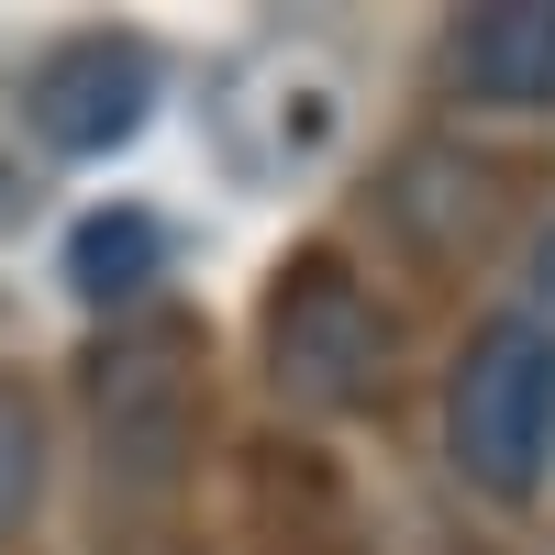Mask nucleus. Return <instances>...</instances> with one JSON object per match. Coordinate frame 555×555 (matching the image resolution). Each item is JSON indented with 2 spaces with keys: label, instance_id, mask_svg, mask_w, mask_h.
Segmentation results:
<instances>
[{
  "label": "nucleus",
  "instance_id": "39448f33",
  "mask_svg": "<svg viewBox=\"0 0 555 555\" xmlns=\"http://www.w3.org/2000/svg\"><path fill=\"white\" fill-rule=\"evenodd\" d=\"M156 278H167V222H156V211L112 201V211H89L78 234H67V289H78L89 311H133Z\"/></svg>",
  "mask_w": 555,
  "mask_h": 555
},
{
  "label": "nucleus",
  "instance_id": "20e7f679",
  "mask_svg": "<svg viewBox=\"0 0 555 555\" xmlns=\"http://www.w3.org/2000/svg\"><path fill=\"white\" fill-rule=\"evenodd\" d=\"M444 67L467 101L489 112H555V0H500V12H467L444 44Z\"/></svg>",
  "mask_w": 555,
  "mask_h": 555
},
{
  "label": "nucleus",
  "instance_id": "423d86ee",
  "mask_svg": "<svg viewBox=\"0 0 555 555\" xmlns=\"http://www.w3.org/2000/svg\"><path fill=\"white\" fill-rule=\"evenodd\" d=\"M34 500H44V423L23 389H0V544L34 522Z\"/></svg>",
  "mask_w": 555,
  "mask_h": 555
},
{
  "label": "nucleus",
  "instance_id": "f257e3e1",
  "mask_svg": "<svg viewBox=\"0 0 555 555\" xmlns=\"http://www.w3.org/2000/svg\"><path fill=\"white\" fill-rule=\"evenodd\" d=\"M444 455H455V478L489 489V500H533L555 478V322L544 311H500L489 334L455 356Z\"/></svg>",
  "mask_w": 555,
  "mask_h": 555
},
{
  "label": "nucleus",
  "instance_id": "f03ea898",
  "mask_svg": "<svg viewBox=\"0 0 555 555\" xmlns=\"http://www.w3.org/2000/svg\"><path fill=\"white\" fill-rule=\"evenodd\" d=\"M389 356H400V322L356 289L334 256H300L267 300V378L278 400L300 411H366L389 389Z\"/></svg>",
  "mask_w": 555,
  "mask_h": 555
},
{
  "label": "nucleus",
  "instance_id": "0eeeda50",
  "mask_svg": "<svg viewBox=\"0 0 555 555\" xmlns=\"http://www.w3.org/2000/svg\"><path fill=\"white\" fill-rule=\"evenodd\" d=\"M533 289H544V322H555V222H544V245H533Z\"/></svg>",
  "mask_w": 555,
  "mask_h": 555
},
{
  "label": "nucleus",
  "instance_id": "7ed1b4c3",
  "mask_svg": "<svg viewBox=\"0 0 555 555\" xmlns=\"http://www.w3.org/2000/svg\"><path fill=\"white\" fill-rule=\"evenodd\" d=\"M145 112H156V56L133 34H56L23 67V133L44 156H67V167L133 145Z\"/></svg>",
  "mask_w": 555,
  "mask_h": 555
}]
</instances>
